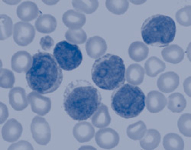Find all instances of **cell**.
Returning a JSON list of instances; mask_svg holds the SVG:
<instances>
[{"label":"cell","instance_id":"ba28073f","mask_svg":"<svg viewBox=\"0 0 191 150\" xmlns=\"http://www.w3.org/2000/svg\"><path fill=\"white\" fill-rule=\"evenodd\" d=\"M35 34L34 28L30 23L19 21L14 25L13 39L19 46H24L30 43L34 38Z\"/></svg>","mask_w":191,"mask_h":150},{"label":"cell","instance_id":"5bb4252c","mask_svg":"<svg viewBox=\"0 0 191 150\" xmlns=\"http://www.w3.org/2000/svg\"><path fill=\"white\" fill-rule=\"evenodd\" d=\"M179 83V76L173 71H169L162 74L157 81V85L159 89L166 93L174 91Z\"/></svg>","mask_w":191,"mask_h":150},{"label":"cell","instance_id":"ac0fdd59","mask_svg":"<svg viewBox=\"0 0 191 150\" xmlns=\"http://www.w3.org/2000/svg\"><path fill=\"white\" fill-rule=\"evenodd\" d=\"M95 129L89 122L84 121L76 124L73 128V133L75 138L79 142L90 141L93 137Z\"/></svg>","mask_w":191,"mask_h":150},{"label":"cell","instance_id":"2e32d148","mask_svg":"<svg viewBox=\"0 0 191 150\" xmlns=\"http://www.w3.org/2000/svg\"><path fill=\"white\" fill-rule=\"evenodd\" d=\"M166 98L162 93L157 91H151L147 94L146 107L151 112L155 113L162 110L167 104Z\"/></svg>","mask_w":191,"mask_h":150},{"label":"cell","instance_id":"83f0119b","mask_svg":"<svg viewBox=\"0 0 191 150\" xmlns=\"http://www.w3.org/2000/svg\"><path fill=\"white\" fill-rule=\"evenodd\" d=\"M186 106V101L184 96L179 92H175L168 97V108L174 112H182Z\"/></svg>","mask_w":191,"mask_h":150},{"label":"cell","instance_id":"8d00e7d4","mask_svg":"<svg viewBox=\"0 0 191 150\" xmlns=\"http://www.w3.org/2000/svg\"><path fill=\"white\" fill-rule=\"evenodd\" d=\"M8 150H33V147L28 142L21 140L16 143L12 144Z\"/></svg>","mask_w":191,"mask_h":150},{"label":"cell","instance_id":"6da1fadb","mask_svg":"<svg viewBox=\"0 0 191 150\" xmlns=\"http://www.w3.org/2000/svg\"><path fill=\"white\" fill-rule=\"evenodd\" d=\"M63 106L67 114L77 121L86 120L101 105L102 98L97 89L86 80H76L67 86L64 93Z\"/></svg>","mask_w":191,"mask_h":150},{"label":"cell","instance_id":"30bf717a","mask_svg":"<svg viewBox=\"0 0 191 150\" xmlns=\"http://www.w3.org/2000/svg\"><path fill=\"white\" fill-rule=\"evenodd\" d=\"M95 137L97 145L106 149H111L116 146L120 140L118 133L110 128L99 130L96 132Z\"/></svg>","mask_w":191,"mask_h":150},{"label":"cell","instance_id":"4316f807","mask_svg":"<svg viewBox=\"0 0 191 150\" xmlns=\"http://www.w3.org/2000/svg\"><path fill=\"white\" fill-rule=\"evenodd\" d=\"M163 144L167 150H182L184 148V142L182 138L174 133H168L164 136Z\"/></svg>","mask_w":191,"mask_h":150},{"label":"cell","instance_id":"7a4b0ae2","mask_svg":"<svg viewBox=\"0 0 191 150\" xmlns=\"http://www.w3.org/2000/svg\"><path fill=\"white\" fill-rule=\"evenodd\" d=\"M32 59V65L26 74L29 87L43 94L56 90L62 82L63 75L54 57L49 53L39 52Z\"/></svg>","mask_w":191,"mask_h":150},{"label":"cell","instance_id":"277c9868","mask_svg":"<svg viewBox=\"0 0 191 150\" xmlns=\"http://www.w3.org/2000/svg\"><path fill=\"white\" fill-rule=\"evenodd\" d=\"M117 89L111 97L112 109L117 115L126 119L138 116L145 105V96L141 89L128 83Z\"/></svg>","mask_w":191,"mask_h":150},{"label":"cell","instance_id":"f546056e","mask_svg":"<svg viewBox=\"0 0 191 150\" xmlns=\"http://www.w3.org/2000/svg\"><path fill=\"white\" fill-rule=\"evenodd\" d=\"M72 4L77 11L91 14L97 9L99 2L97 0H73Z\"/></svg>","mask_w":191,"mask_h":150},{"label":"cell","instance_id":"5b68a950","mask_svg":"<svg viewBox=\"0 0 191 150\" xmlns=\"http://www.w3.org/2000/svg\"><path fill=\"white\" fill-rule=\"evenodd\" d=\"M176 31L175 21L168 16L157 14L147 18L141 29L142 37L147 44L166 46L174 40Z\"/></svg>","mask_w":191,"mask_h":150},{"label":"cell","instance_id":"74e56055","mask_svg":"<svg viewBox=\"0 0 191 150\" xmlns=\"http://www.w3.org/2000/svg\"><path fill=\"white\" fill-rule=\"evenodd\" d=\"M40 44L43 49L47 51L50 49L54 46V42L51 37L47 35L41 38Z\"/></svg>","mask_w":191,"mask_h":150},{"label":"cell","instance_id":"8fae6325","mask_svg":"<svg viewBox=\"0 0 191 150\" xmlns=\"http://www.w3.org/2000/svg\"><path fill=\"white\" fill-rule=\"evenodd\" d=\"M11 67L15 72L25 73L32 66V58L30 54L25 51H19L15 53L11 58Z\"/></svg>","mask_w":191,"mask_h":150},{"label":"cell","instance_id":"9c48e42d","mask_svg":"<svg viewBox=\"0 0 191 150\" xmlns=\"http://www.w3.org/2000/svg\"><path fill=\"white\" fill-rule=\"evenodd\" d=\"M27 98L32 110L34 112L43 116L50 111L51 103L50 98L33 91L28 94Z\"/></svg>","mask_w":191,"mask_h":150},{"label":"cell","instance_id":"8992f818","mask_svg":"<svg viewBox=\"0 0 191 150\" xmlns=\"http://www.w3.org/2000/svg\"><path fill=\"white\" fill-rule=\"evenodd\" d=\"M53 55L60 67L66 71L77 68L81 63L83 56L79 47L66 40L57 43L53 50Z\"/></svg>","mask_w":191,"mask_h":150},{"label":"cell","instance_id":"d6986e66","mask_svg":"<svg viewBox=\"0 0 191 150\" xmlns=\"http://www.w3.org/2000/svg\"><path fill=\"white\" fill-rule=\"evenodd\" d=\"M39 9L37 5L34 2L27 1L20 4L17 9L18 17L24 21H32L38 16Z\"/></svg>","mask_w":191,"mask_h":150},{"label":"cell","instance_id":"836d02e7","mask_svg":"<svg viewBox=\"0 0 191 150\" xmlns=\"http://www.w3.org/2000/svg\"><path fill=\"white\" fill-rule=\"evenodd\" d=\"M177 22L184 26L191 25V6L186 5L179 10L175 15Z\"/></svg>","mask_w":191,"mask_h":150},{"label":"cell","instance_id":"4dcf8cb0","mask_svg":"<svg viewBox=\"0 0 191 150\" xmlns=\"http://www.w3.org/2000/svg\"><path fill=\"white\" fill-rule=\"evenodd\" d=\"M105 4L109 11L116 15L125 13L129 6V2L126 0H106Z\"/></svg>","mask_w":191,"mask_h":150},{"label":"cell","instance_id":"7402d4cb","mask_svg":"<svg viewBox=\"0 0 191 150\" xmlns=\"http://www.w3.org/2000/svg\"><path fill=\"white\" fill-rule=\"evenodd\" d=\"M161 140L159 132L156 130L150 129L146 132L140 141L141 147L145 150H153L157 148Z\"/></svg>","mask_w":191,"mask_h":150},{"label":"cell","instance_id":"52a82bcc","mask_svg":"<svg viewBox=\"0 0 191 150\" xmlns=\"http://www.w3.org/2000/svg\"><path fill=\"white\" fill-rule=\"evenodd\" d=\"M30 129L34 139L38 144L45 145L50 141V127L44 118L35 116L32 121Z\"/></svg>","mask_w":191,"mask_h":150},{"label":"cell","instance_id":"d6a6232c","mask_svg":"<svg viewBox=\"0 0 191 150\" xmlns=\"http://www.w3.org/2000/svg\"><path fill=\"white\" fill-rule=\"evenodd\" d=\"M12 21L6 14L0 15V40H4L10 37L12 34Z\"/></svg>","mask_w":191,"mask_h":150},{"label":"cell","instance_id":"f1b7e54d","mask_svg":"<svg viewBox=\"0 0 191 150\" xmlns=\"http://www.w3.org/2000/svg\"><path fill=\"white\" fill-rule=\"evenodd\" d=\"M147 130L145 123L140 120L130 125L127 129V134L129 137L134 140L141 139Z\"/></svg>","mask_w":191,"mask_h":150},{"label":"cell","instance_id":"7c38bea8","mask_svg":"<svg viewBox=\"0 0 191 150\" xmlns=\"http://www.w3.org/2000/svg\"><path fill=\"white\" fill-rule=\"evenodd\" d=\"M85 48L88 55L92 58L96 59L105 53L107 45L104 39L99 36H94L88 39Z\"/></svg>","mask_w":191,"mask_h":150},{"label":"cell","instance_id":"e0dca14e","mask_svg":"<svg viewBox=\"0 0 191 150\" xmlns=\"http://www.w3.org/2000/svg\"><path fill=\"white\" fill-rule=\"evenodd\" d=\"M62 20L65 25L69 29L75 30L81 28L85 24L86 19L84 14L70 9L64 12Z\"/></svg>","mask_w":191,"mask_h":150},{"label":"cell","instance_id":"44dd1931","mask_svg":"<svg viewBox=\"0 0 191 150\" xmlns=\"http://www.w3.org/2000/svg\"><path fill=\"white\" fill-rule=\"evenodd\" d=\"M161 55L165 61L175 64L183 59L184 53L180 46L177 44H172L164 48L161 51Z\"/></svg>","mask_w":191,"mask_h":150},{"label":"cell","instance_id":"d590c367","mask_svg":"<svg viewBox=\"0 0 191 150\" xmlns=\"http://www.w3.org/2000/svg\"><path fill=\"white\" fill-rule=\"evenodd\" d=\"M15 77L13 72L5 68L0 70V86L5 88H12L15 83Z\"/></svg>","mask_w":191,"mask_h":150},{"label":"cell","instance_id":"484cf974","mask_svg":"<svg viewBox=\"0 0 191 150\" xmlns=\"http://www.w3.org/2000/svg\"><path fill=\"white\" fill-rule=\"evenodd\" d=\"M165 63L155 56L150 57L145 62L144 68L146 74L151 77H155L164 71Z\"/></svg>","mask_w":191,"mask_h":150},{"label":"cell","instance_id":"4fadbf2b","mask_svg":"<svg viewBox=\"0 0 191 150\" xmlns=\"http://www.w3.org/2000/svg\"><path fill=\"white\" fill-rule=\"evenodd\" d=\"M23 131L21 124L14 118L8 120L2 129L3 139L7 142H13L17 141L21 136Z\"/></svg>","mask_w":191,"mask_h":150},{"label":"cell","instance_id":"3957f363","mask_svg":"<svg viewBox=\"0 0 191 150\" xmlns=\"http://www.w3.org/2000/svg\"><path fill=\"white\" fill-rule=\"evenodd\" d=\"M125 69L120 57L107 53L95 61L91 69L92 79L99 88L112 90L124 83Z\"/></svg>","mask_w":191,"mask_h":150},{"label":"cell","instance_id":"1f68e13d","mask_svg":"<svg viewBox=\"0 0 191 150\" xmlns=\"http://www.w3.org/2000/svg\"><path fill=\"white\" fill-rule=\"evenodd\" d=\"M65 36L68 41L76 44L84 43L87 38L86 33L81 28L75 30L69 29L65 33Z\"/></svg>","mask_w":191,"mask_h":150},{"label":"cell","instance_id":"f35d334b","mask_svg":"<svg viewBox=\"0 0 191 150\" xmlns=\"http://www.w3.org/2000/svg\"><path fill=\"white\" fill-rule=\"evenodd\" d=\"M191 78H187L184 81V87L185 92L189 96H191Z\"/></svg>","mask_w":191,"mask_h":150},{"label":"cell","instance_id":"9a60e30c","mask_svg":"<svg viewBox=\"0 0 191 150\" xmlns=\"http://www.w3.org/2000/svg\"><path fill=\"white\" fill-rule=\"evenodd\" d=\"M9 98L10 104L16 111H22L28 105L25 90L21 87H16L11 89Z\"/></svg>","mask_w":191,"mask_h":150},{"label":"cell","instance_id":"cb8c5ba5","mask_svg":"<svg viewBox=\"0 0 191 150\" xmlns=\"http://www.w3.org/2000/svg\"><path fill=\"white\" fill-rule=\"evenodd\" d=\"M149 49L147 46L142 42L135 41L132 42L128 49V54L130 58L136 62H140L145 59L148 56Z\"/></svg>","mask_w":191,"mask_h":150},{"label":"cell","instance_id":"603a6c76","mask_svg":"<svg viewBox=\"0 0 191 150\" xmlns=\"http://www.w3.org/2000/svg\"><path fill=\"white\" fill-rule=\"evenodd\" d=\"M144 76V68L137 63L130 65L126 70V78L127 82L134 85L141 84L143 81Z\"/></svg>","mask_w":191,"mask_h":150},{"label":"cell","instance_id":"e575fe53","mask_svg":"<svg viewBox=\"0 0 191 150\" xmlns=\"http://www.w3.org/2000/svg\"><path fill=\"white\" fill-rule=\"evenodd\" d=\"M180 132L184 136L191 137V114L184 113L179 118L177 123Z\"/></svg>","mask_w":191,"mask_h":150},{"label":"cell","instance_id":"ffe728a7","mask_svg":"<svg viewBox=\"0 0 191 150\" xmlns=\"http://www.w3.org/2000/svg\"><path fill=\"white\" fill-rule=\"evenodd\" d=\"M35 26L37 30L44 33H51L54 31L57 26L55 18L48 14L40 15L35 22Z\"/></svg>","mask_w":191,"mask_h":150},{"label":"cell","instance_id":"d4e9b609","mask_svg":"<svg viewBox=\"0 0 191 150\" xmlns=\"http://www.w3.org/2000/svg\"><path fill=\"white\" fill-rule=\"evenodd\" d=\"M92 116L91 121L93 124L98 128L108 126L110 123L111 117L107 107L101 103Z\"/></svg>","mask_w":191,"mask_h":150}]
</instances>
